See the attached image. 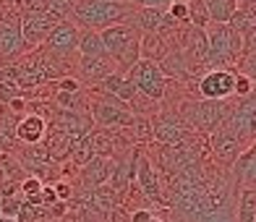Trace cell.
<instances>
[{
  "label": "cell",
  "mask_w": 256,
  "mask_h": 222,
  "mask_svg": "<svg viewBox=\"0 0 256 222\" xmlns=\"http://www.w3.org/2000/svg\"><path fill=\"white\" fill-rule=\"evenodd\" d=\"M102 42L108 58L118 66V71H131V68L142 60V32L126 24H115L102 29Z\"/></svg>",
  "instance_id": "6da1fadb"
},
{
  "label": "cell",
  "mask_w": 256,
  "mask_h": 222,
  "mask_svg": "<svg viewBox=\"0 0 256 222\" xmlns=\"http://www.w3.org/2000/svg\"><path fill=\"white\" fill-rule=\"evenodd\" d=\"M134 6L131 3H104V0H78L71 10L74 24L92 29V32H102L108 26L123 24V18L128 16V10Z\"/></svg>",
  "instance_id": "7a4b0ae2"
},
{
  "label": "cell",
  "mask_w": 256,
  "mask_h": 222,
  "mask_svg": "<svg viewBox=\"0 0 256 222\" xmlns=\"http://www.w3.org/2000/svg\"><path fill=\"white\" fill-rule=\"evenodd\" d=\"M18 24H21V37H24V44L37 48V44H42L44 40L50 37V32L60 24V18H58L55 14H50V10L44 8L42 0H32Z\"/></svg>",
  "instance_id": "3957f363"
},
{
  "label": "cell",
  "mask_w": 256,
  "mask_h": 222,
  "mask_svg": "<svg viewBox=\"0 0 256 222\" xmlns=\"http://www.w3.org/2000/svg\"><path fill=\"white\" fill-rule=\"evenodd\" d=\"M243 48V40L228 24H214L206 32V60L209 66H228L238 58Z\"/></svg>",
  "instance_id": "277c9868"
},
{
  "label": "cell",
  "mask_w": 256,
  "mask_h": 222,
  "mask_svg": "<svg viewBox=\"0 0 256 222\" xmlns=\"http://www.w3.org/2000/svg\"><path fill=\"white\" fill-rule=\"evenodd\" d=\"M128 78H131L134 89L138 92L142 97L146 100H162L165 97V89H168V78L162 74L160 63L152 60H138L131 71H128Z\"/></svg>",
  "instance_id": "5b68a950"
},
{
  "label": "cell",
  "mask_w": 256,
  "mask_h": 222,
  "mask_svg": "<svg viewBox=\"0 0 256 222\" xmlns=\"http://www.w3.org/2000/svg\"><path fill=\"white\" fill-rule=\"evenodd\" d=\"M92 118L102 128H131L136 115L131 112V108L126 102H118L115 97H108L100 92L94 102H92Z\"/></svg>",
  "instance_id": "8992f818"
},
{
  "label": "cell",
  "mask_w": 256,
  "mask_h": 222,
  "mask_svg": "<svg viewBox=\"0 0 256 222\" xmlns=\"http://www.w3.org/2000/svg\"><path fill=\"white\" fill-rule=\"evenodd\" d=\"M225 126L238 136V142L246 146L251 138H256V94L238 100L236 108H230Z\"/></svg>",
  "instance_id": "52a82bcc"
},
{
  "label": "cell",
  "mask_w": 256,
  "mask_h": 222,
  "mask_svg": "<svg viewBox=\"0 0 256 222\" xmlns=\"http://www.w3.org/2000/svg\"><path fill=\"white\" fill-rule=\"evenodd\" d=\"M209 146H212V157L220 162V165H228V168L236 165V160L240 157V152L246 149L238 142V136L225 126V120L212 131V136H209Z\"/></svg>",
  "instance_id": "ba28073f"
},
{
  "label": "cell",
  "mask_w": 256,
  "mask_h": 222,
  "mask_svg": "<svg viewBox=\"0 0 256 222\" xmlns=\"http://www.w3.org/2000/svg\"><path fill=\"white\" fill-rule=\"evenodd\" d=\"M236 71L230 68H212L199 81V94L204 100H228L236 94Z\"/></svg>",
  "instance_id": "9c48e42d"
},
{
  "label": "cell",
  "mask_w": 256,
  "mask_h": 222,
  "mask_svg": "<svg viewBox=\"0 0 256 222\" xmlns=\"http://www.w3.org/2000/svg\"><path fill=\"white\" fill-rule=\"evenodd\" d=\"M228 112H230V104L225 100H204L202 104H194V110H188V120H191V128H196V131L212 134L228 118Z\"/></svg>",
  "instance_id": "30bf717a"
},
{
  "label": "cell",
  "mask_w": 256,
  "mask_h": 222,
  "mask_svg": "<svg viewBox=\"0 0 256 222\" xmlns=\"http://www.w3.org/2000/svg\"><path fill=\"white\" fill-rule=\"evenodd\" d=\"M78 26L71 24V21H60L52 32L50 37L44 40L48 42V52L55 55V58H68L78 50Z\"/></svg>",
  "instance_id": "8fae6325"
},
{
  "label": "cell",
  "mask_w": 256,
  "mask_h": 222,
  "mask_svg": "<svg viewBox=\"0 0 256 222\" xmlns=\"http://www.w3.org/2000/svg\"><path fill=\"white\" fill-rule=\"evenodd\" d=\"M134 183L138 186V191L144 194V198L149 202H160L162 196V180L154 170V165L149 162L146 154H136V172H134Z\"/></svg>",
  "instance_id": "7c38bea8"
},
{
  "label": "cell",
  "mask_w": 256,
  "mask_h": 222,
  "mask_svg": "<svg viewBox=\"0 0 256 222\" xmlns=\"http://www.w3.org/2000/svg\"><path fill=\"white\" fill-rule=\"evenodd\" d=\"M232 180H236V188H256V144L240 152V157L232 165Z\"/></svg>",
  "instance_id": "4fadbf2b"
},
{
  "label": "cell",
  "mask_w": 256,
  "mask_h": 222,
  "mask_svg": "<svg viewBox=\"0 0 256 222\" xmlns=\"http://www.w3.org/2000/svg\"><path fill=\"white\" fill-rule=\"evenodd\" d=\"M24 50V37H21V24L16 18L0 21V58H16Z\"/></svg>",
  "instance_id": "5bb4252c"
},
{
  "label": "cell",
  "mask_w": 256,
  "mask_h": 222,
  "mask_svg": "<svg viewBox=\"0 0 256 222\" xmlns=\"http://www.w3.org/2000/svg\"><path fill=\"white\" fill-rule=\"evenodd\" d=\"M44 134H48V123H44V118L37 115V112L24 115V118L18 120V126H16V138L24 142V144H29V146H37L44 138Z\"/></svg>",
  "instance_id": "9a60e30c"
},
{
  "label": "cell",
  "mask_w": 256,
  "mask_h": 222,
  "mask_svg": "<svg viewBox=\"0 0 256 222\" xmlns=\"http://www.w3.org/2000/svg\"><path fill=\"white\" fill-rule=\"evenodd\" d=\"M100 92L108 94V97H115L118 102H126V104H131L134 97L138 94V92L134 89V84H131V78H128L126 74H120V71H115L112 76L104 78L100 84Z\"/></svg>",
  "instance_id": "2e32d148"
},
{
  "label": "cell",
  "mask_w": 256,
  "mask_h": 222,
  "mask_svg": "<svg viewBox=\"0 0 256 222\" xmlns=\"http://www.w3.org/2000/svg\"><path fill=\"white\" fill-rule=\"evenodd\" d=\"M81 76H84L86 81H92V84H102L108 76H112L115 71H118V66H115L108 55L102 58H81Z\"/></svg>",
  "instance_id": "e0dca14e"
},
{
  "label": "cell",
  "mask_w": 256,
  "mask_h": 222,
  "mask_svg": "<svg viewBox=\"0 0 256 222\" xmlns=\"http://www.w3.org/2000/svg\"><path fill=\"white\" fill-rule=\"evenodd\" d=\"M152 136L160 144H178L188 134H186V126L178 118H160L152 123Z\"/></svg>",
  "instance_id": "ac0fdd59"
},
{
  "label": "cell",
  "mask_w": 256,
  "mask_h": 222,
  "mask_svg": "<svg viewBox=\"0 0 256 222\" xmlns=\"http://www.w3.org/2000/svg\"><path fill=\"white\" fill-rule=\"evenodd\" d=\"M112 168H115V162L108 160V157H100L94 154L86 165H84V183L86 186H104L110 180V175H112Z\"/></svg>",
  "instance_id": "d6986e66"
},
{
  "label": "cell",
  "mask_w": 256,
  "mask_h": 222,
  "mask_svg": "<svg viewBox=\"0 0 256 222\" xmlns=\"http://www.w3.org/2000/svg\"><path fill=\"white\" fill-rule=\"evenodd\" d=\"M209 21L214 24H230V18L236 16L238 10V0H204Z\"/></svg>",
  "instance_id": "ffe728a7"
},
{
  "label": "cell",
  "mask_w": 256,
  "mask_h": 222,
  "mask_svg": "<svg viewBox=\"0 0 256 222\" xmlns=\"http://www.w3.org/2000/svg\"><path fill=\"white\" fill-rule=\"evenodd\" d=\"M78 52L81 58H102V55H108L104 52V42H102V34L100 32H81L78 34Z\"/></svg>",
  "instance_id": "44dd1931"
},
{
  "label": "cell",
  "mask_w": 256,
  "mask_h": 222,
  "mask_svg": "<svg viewBox=\"0 0 256 222\" xmlns=\"http://www.w3.org/2000/svg\"><path fill=\"white\" fill-rule=\"evenodd\" d=\"M256 214V188H238L236 222H254Z\"/></svg>",
  "instance_id": "7402d4cb"
},
{
  "label": "cell",
  "mask_w": 256,
  "mask_h": 222,
  "mask_svg": "<svg viewBox=\"0 0 256 222\" xmlns=\"http://www.w3.org/2000/svg\"><path fill=\"white\" fill-rule=\"evenodd\" d=\"M165 55H168L165 40H162L160 34H144V37H142V60L160 63Z\"/></svg>",
  "instance_id": "603a6c76"
},
{
  "label": "cell",
  "mask_w": 256,
  "mask_h": 222,
  "mask_svg": "<svg viewBox=\"0 0 256 222\" xmlns=\"http://www.w3.org/2000/svg\"><path fill=\"white\" fill-rule=\"evenodd\" d=\"M16 115L8 110V104L6 108H0V144H8L10 138H16Z\"/></svg>",
  "instance_id": "cb8c5ba5"
},
{
  "label": "cell",
  "mask_w": 256,
  "mask_h": 222,
  "mask_svg": "<svg viewBox=\"0 0 256 222\" xmlns=\"http://www.w3.org/2000/svg\"><path fill=\"white\" fill-rule=\"evenodd\" d=\"M188 21L194 24V29H204L209 24V14L204 0H188Z\"/></svg>",
  "instance_id": "d4e9b609"
},
{
  "label": "cell",
  "mask_w": 256,
  "mask_h": 222,
  "mask_svg": "<svg viewBox=\"0 0 256 222\" xmlns=\"http://www.w3.org/2000/svg\"><path fill=\"white\" fill-rule=\"evenodd\" d=\"M131 128H134V136H136V142H152V120L149 118H144V115H136L134 118V123H131Z\"/></svg>",
  "instance_id": "484cf974"
},
{
  "label": "cell",
  "mask_w": 256,
  "mask_h": 222,
  "mask_svg": "<svg viewBox=\"0 0 256 222\" xmlns=\"http://www.w3.org/2000/svg\"><path fill=\"white\" fill-rule=\"evenodd\" d=\"M44 3V8L50 10V14H55L58 18H66V16H71V10H74V6L78 3V0H42Z\"/></svg>",
  "instance_id": "4316f807"
},
{
  "label": "cell",
  "mask_w": 256,
  "mask_h": 222,
  "mask_svg": "<svg viewBox=\"0 0 256 222\" xmlns=\"http://www.w3.org/2000/svg\"><path fill=\"white\" fill-rule=\"evenodd\" d=\"M191 52L196 60H206V32L204 29H194L191 34Z\"/></svg>",
  "instance_id": "83f0119b"
},
{
  "label": "cell",
  "mask_w": 256,
  "mask_h": 222,
  "mask_svg": "<svg viewBox=\"0 0 256 222\" xmlns=\"http://www.w3.org/2000/svg\"><path fill=\"white\" fill-rule=\"evenodd\" d=\"M21 198L18 196H0V217H10L16 220L18 212H21Z\"/></svg>",
  "instance_id": "f1b7e54d"
},
{
  "label": "cell",
  "mask_w": 256,
  "mask_h": 222,
  "mask_svg": "<svg viewBox=\"0 0 256 222\" xmlns=\"http://www.w3.org/2000/svg\"><path fill=\"white\" fill-rule=\"evenodd\" d=\"M199 222H236V209H232V206L212 209V212H206Z\"/></svg>",
  "instance_id": "f546056e"
},
{
  "label": "cell",
  "mask_w": 256,
  "mask_h": 222,
  "mask_svg": "<svg viewBox=\"0 0 256 222\" xmlns=\"http://www.w3.org/2000/svg\"><path fill=\"white\" fill-rule=\"evenodd\" d=\"M16 97H21V89L14 78H3L0 81V102L8 104V102H14Z\"/></svg>",
  "instance_id": "4dcf8cb0"
},
{
  "label": "cell",
  "mask_w": 256,
  "mask_h": 222,
  "mask_svg": "<svg viewBox=\"0 0 256 222\" xmlns=\"http://www.w3.org/2000/svg\"><path fill=\"white\" fill-rule=\"evenodd\" d=\"M236 94H238V100L254 94V81H251L246 74H238V76H236Z\"/></svg>",
  "instance_id": "1f68e13d"
},
{
  "label": "cell",
  "mask_w": 256,
  "mask_h": 222,
  "mask_svg": "<svg viewBox=\"0 0 256 222\" xmlns=\"http://www.w3.org/2000/svg\"><path fill=\"white\" fill-rule=\"evenodd\" d=\"M168 16L172 21H188V3H170L168 6Z\"/></svg>",
  "instance_id": "d6a6232c"
},
{
  "label": "cell",
  "mask_w": 256,
  "mask_h": 222,
  "mask_svg": "<svg viewBox=\"0 0 256 222\" xmlns=\"http://www.w3.org/2000/svg\"><path fill=\"white\" fill-rule=\"evenodd\" d=\"M126 3H131L134 8H154V10H165L170 6V0H126Z\"/></svg>",
  "instance_id": "836d02e7"
},
{
  "label": "cell",
  "mask_w": 256,
  "mask_h": 222,
  "mask_svg": "<svg viewBox=\"0 0 256 222\" xmlns=\"http://www.w3.org/2000/svg\"><path fill=\"white\" fill-rule=\"evenodd\" d=\"M58 92H71V94H76V92H81V84L76 78H60L58 81Z\"/></svg>",
  "instance_id": "e575fe53"
},
{
  "label": "cell",
  "mask_w": 256,
  "mask_h": 222,
  "mask_svg": "<svg viewBox=\"0 0 256 222\" xmlns=\"http://www.w3.org/2000/svg\"><path fill=\"white\" fill-rule=\"evenodd\" d=\"M152 209H134L131 214H128V222H149L152 220Z\"/></svg>",
  "instance_id": "d590c367"
},
{
  "label": "cell",
  "mask_w": 256,
  "mask_h": 222,
  "mask_svg": "<svg viewBox=\"0 0 256 222\" xmlns=\"http://www.w3.org/2000/svg\"><path fill=\"white\" fill-rule=\"evenodd\" d=\"M40 204H58V196H55V188H50V186H44L42 194H40Z\"/></svg>",
  "instance_id": "8d00e7d4"
},
{
  "label": "cell",
  "mask_w": 256,
  "mask_h": 222,
  "mask_svg": "<svg viewBox=\"0 0 256 222\" xmlns=\"http://www.w3.org/2000/svg\"><path fill=\"white\" fill-rule=\"evenodd\" d=\"M55 196H58V198H68V196H71V188H68L66 183H60V186H55Z\"/></svg>",
  "instance_id": "74e56055"
},
{
  "label": "cell",
  "mask_w": 256,
  "mask_h": 222,
  "mask_svg": "<svg viewBox=\"0 0 256 222\" xmlns=\"http://www.w3.org/2000/svg\"><path fill=\"white\" fill-rule=\"evenodd\" d=\"M248 68H251V71H248V74H246V76H248V78H251V81H256V58H254V60H251V63H248Z\"/></svg>",
  "instance_id": "f35d334b"
},
{
  "label": "cell",
  "mask_w": 256,
  "mask_h": 222,
  "mask_svg": "<svg viewBox=\"0 0 256 222\" xmlns=\"http://www.w3.org/2000/svg\"><path fill=\"white\" fill-rule=\"evenodd\" d=\"M6 178H8V175H6V168L0 165V180H6Z\"/></svg>",
  "instance_id": "ab89813d"
},
{
  "label": "cell",
  "mask_w": 256,
  "mask_h": 222,
  "mask_svg": "<svg viewBox=\"0 0 256 222\" xmlns=\"http://www.w3.org/2000/svg\"><path fill=\"white\" fill-rule=\"evenodd\" d=\"M149 222H162V217H157V212L152 214V220H149Z\"/></svg>",
  "instance_id": "60d3db41"
},
{
  "label": "cell",
  "mask_w": 256,
  "mask_h": 222,
  "mask_svg": "<svg viewBox=\"0 0 256 222\" xmlns=\"http://www.w3.org/2000/svg\"><path fill=\"white\" fill-rule=\"evenodd\" d=\"M0 222H18V220H10V217H0Z\"/></svg>",
  "instance_id": "b9f144b4"
},
{
  "label": "cell",
  "mask_w": 256,
  "mask_h": 222,
  "mask_svg": "<svg viewBox=\"0 0 256 222\" xmlns=\"http://www.w3.org/2000/svg\"><path fill=\"white\" fill-rule=\"evenodd\" d=\"M238 3H246V6H251V3H256V0H238Z\"/></svg>",
  "instance_id": "7bdbcfd3"
},
{
  "label": "cell",
  "mask_w": 256,
  "mask_h": 222,
  "mask_svg": "<svg viewBox=\"0 0 256 222\" xmlns=\"http://www.w3.org/2000/svg\"><path fill=\"white\" fill-rule=\"evenodd\" d=\"M104 3H126V0H104Z\"/></svg>",
  "instance_id": "ee69618b"
},
{
  "label": "cell",
  "mask_w": 256,
  "mask_h": 222,
  "mask_svg": "<svg viewBox=\"0 0 256 222\" xmlns=\"http://www.w3.org/2000/svg\"><path fill=\"white\" fill-rule=\"evenodd\" d=\"M170 3H183V6H186V3H188V0H170Z\"/></svg>",
  "instance_id": "f6af8a7d"
},
{
  "label": "cell",
  "mask_w": 256,
  "mask_h": 222,
  "mask_svg": "<svg viewBox=\"0 0 256 222\" xmlns=\"http://www.w3.org/2000/svg\"><path fill=\"white\" fill-rule=\"evenodd\" d=\"M162 222H176V220H162Z\"/></svg>",
  "instance_id": "bcb514c9"
},
{
  "label": "cell",
  "mask_w": 256,
  "mask_h": 222,
  "mask_svg": "<svg viewBox=\"0 0 256 222\" xmlns=\"http://www.w3.org/2000/svg\"><path fill=\"white\" fill-rule=\"evenodd\" d=\"M16 3H24V0H16Z\"/></svg>",
  "instance_id": "7dc6e473"
},
{
  "label": "cell",
  "mask_w": 256,
  "mask_h": 222,
  "mask_svg": "<svg viewBox=\"0 0 256 222\" xmlns=\"http://www.w3.org/2000/svg\"><path fill=\"white\" fill-rule=\"evenodd\" d=\"M254 222H256V214H254Z\"/></svg>",
  "instance_id": "c3c4849f"
}]
</instances>
